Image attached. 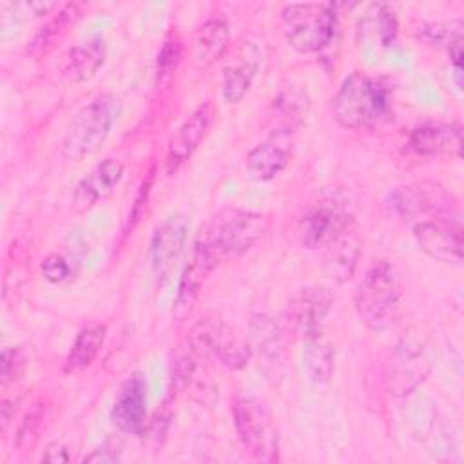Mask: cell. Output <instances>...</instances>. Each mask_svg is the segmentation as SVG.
I'll use <instances>...</instances> for the list:
<instances>
[{
	"instance_id": "6da1fadb",
	"label": "cell",
	"mask_w": 464,
	"mask_h": 464,
	"mask_svg": "<svg viewBox=\"0 0 464 464\" xmlns=\"http://www.w3.org/2000/svg\"><path fill=\"white\" fill-rule=\"evenodd\" d=\"M268 230L266 216L245 208H223L199 230L192 259L212 272L223 261L246 254Z\"/></svg>"
},
{
	"instance_id": "7a4b0ae2",
	"label": "cell",
	"mask_w": 464,
	"mask_h": 464,
	"mask_svg": "<svg viewBox=\"0 0 464 464\" xmlns=\"http://www.w3.org/2000/svg\"><path fill=\"white\" fill-rule=\"evenodd\" d=\"M401 279L388 259H375L353 292L359 319L375 332L386 330L401 308Z\"/></svg>"
},
{
	"instance_id": "3957f363",
	"label": "cell",
	"mask_w": 464,
	"mask_h": 464,
	"mask_svg": "<svg viewBox=\"0 0 464 464\" xmlns=\"http://www.w3.org/2000/svg\"><path fill=\"white\" fill-rule=\"evenodd\" d=\"M388 107L386 87L361 71L346 76L332 98L334 120L348 130L372 127L388 112Z\"/></svg>"
},
{
	"instance_id": "277c9868",
	"label": "cell",
	"mask_w": 464,
	"mask_h": 464,
	"mask_svg": "<svg viewBox=\"0 0 464 464\" xmlns=\"http://www.w3.org/2000/svg\"><path fill=\"white\" fill-rule=\"evenodd\" d=\"M281 25L286 42L297 53H321L337 31V11L334 4L323 2L286 4L281 11Z\"/></svg>"
},
{
	"instance_id": "5b68a950",
	"label": "cell",
	"mask_w": 464,
	"mask_h": 464,
	"mask_svg": "<svg viewBox=\"0 0 464 464\" xmlns=\"http://www.w3.org/2000/svg\"><path fill=\"white\" fill-rule=\"evenodd\" d=\"M118 118V100L112 94H98L85 103L71 120L60 143L67 160H82L96 152L111 134Z\"/></svg>"
},
{
	"instance_id": "8992f818",
	"label": "cell",
	"mask_w": 464,
	"mask_h": 464,
	"mask_svg": "<svg viewBox=\"0 0 464 464\" xmlns=\"http://www.w3.org/2000/svg\"><path fill=\"white\" fill-rule=\"evenodd\" d=\"M232 419L243 448L259 462L279 460V435L268 406L256 395L241 392L232 399Z\"/></svg>"
},
{
	"instance_id": "52a82bcc",
	"label": "cell",
	"mask_w": 464,
	"mask_h": 464,
	"mask_svg": "<svg viewBox=\"0 0 464 464\" xmlns=\"http://www.w3.org/2000/svg\"><path fill=\"white\" fill-rule=\"evenodd\" d=\"M355 221L348 199L337 192L324 194L310 203L297 221L295 236L301 246L319 250L337 232Z\"/></svg>"
},
{
	"instance_id": "ba28073f",
	"label": "cell",
	"mask_w": 464,
	"mask_h": 464,
	"mask_svg": "<svg viewBox=\"0 0 464 464\" xmlns=\"http://www.w3.org/2000/svg\"><path fill=\"white\" fill-rule=\"evenodd\" d=\"M386 208L392 216L413 219L420 216H453L459 214V201L437 181H413L392 190L386 198Z\"/></svg>"
},
{
	"instance_id": "9c48e42d",
	"label": "cell",
	"mask_w": 464,
	"mask_h": 464,
	"mask_svg": "<svg viewBox=\"0 0 464 464\" xmlns=\"http://www.w3.org/2000/svg\"><path fill=\"white\" fill-rule=\"evenodd\" d=\"M431 372V359L422 343L415 339L399 341L382 372V382L390 395L404 397L415 392Z\"/></svg>"
},
{
	"instance_id": "30bf717a",
	"label": "cell",
	"mask_w": 464,
	"mask_h": 464,
	"mask_svg": "<svg viewBox=\"0 0 464 464\" xmlns=\"http://www.w3.org/2000/svg\"><path fill=\"white\" fill-rule=\"evenodd\" d=\"M188 236V221L183 214H172L152 232L149 261L158 281H167L183 256Z\"/></svg>"
},
{
	"instance_id": "8fae6325",
	"label": "cell",
	"mask_w": 464,
	"mask_h": 464,
	"mask_svg": "<svg viewBox=\"0 0 464 464\" xmlns=\"http://www.w3.org/2000/svg\"><path fill=\"white\" fill-rule=\"evenodd\" d=\"M334 295L324 286L299 288L288 301L286 321L303 339L321 335L323 324L332 312Z\"/></svg>"
},
{
	"instance_id": "7c38bea8",
	"label": "cell",
	"mask_w": 464,
	"mask_h": 464,
	"mask_svg": "<svg viewBox=\"0 0 464 464\" xmlns=\"http://www.w3.org/2000/svg\"><path fill=\"white\" fill-rule=\"evenodd\" d=\"M413 236L420 250L426 252L430 257L453 265H459L462 261L464 239L459 221H453L446 216L422 219L415 223Z\"/></svg>"
},
{
	"instance_id": "4fadbf2b",
	"label": "cell",
	"mask_w": 464,
	"mask_h": 464,
	"mask_svg": "<svg viewBox=\"0 0 464 464\" xmlns=\"http://www.w3.org/2000/svg\"><path fill=\"white\" fill-rule=\"evenodd\" d=\"M216 118V107L212 102H203L170 136L165 154V172L176 174L196 152L199 143L208 134V129Z\"/></svg>"
},
{
	"instance_id": "5bb4252c",
	"label": "cell",
	"mask_w": 464,
	"mask_h": 464,
	"mask_svg": "<svg viewBox=\"0 0 464 464\" xmlns=\"http://www.w3.org/2000/svg\"><path fill=\"white\" fill-rule=\"evenodd\" d=\"M361 252L362 237L359 234L357 221H353L319 248L321 268L330 279L344 283L353 276L359 265Z\"/></svg>"
},
{
	"instance_id": "9a60e30c",
	"label": "cell",
	"mask_w": 464,
	"mask_h": 464,
	"mask_svg": "<svg viewBox=\"0 0 464 464\" xmlns=\"http://www.w3.org/2000/svg\"><path fill=\"white\" fill-rule=\"evenodd\" d=\"M292 134L294 132L272 129L268 138L246 154L245 165L252 179L270 181L286 169L292 160Z\"/></svg>"
},
{
	"instance_id": "2e32d148",
	"label": "cell",
	"mask_w": 464,
	"mask_h": 464,
	"mask_svg": "<svg viewBox=\"0 0 464 464\" xmlns=\"http://www.w3.org/2000/svg\"><path fill=\"white\" fill-rule=\"evenodd\" d=\"M111 419L123 433L141 435L147 426V384L141 375L127 379L112 404Z\"/></svg>"
},
{
	"instance_id": "e0dca14e",
	"label": "cell",
	"mask_w": 464,
	"mask_h": 464,
	"mask_svg": "<svg viewBox=\"0 0 464 464\" xmlns=\"http://www.w3.org/2000/svg\"><path fill=\"white\" fill-rule=\"evenodd\" d=\"M123 163L116 158H105L76 185L72 205L78 212H85L105 199L121 181Z\"/></svg>"
},
{
	"instance_id": "ac0fdd59",
	"label": "cell",
	"mask_w": 464,
	"mask_h": 464,
	"mask_svg": "<svg viewBox=\"0 0 464 464\" xmlns=\"http://www.w3.org/2000/svg\"><path fill=\"white\" fill-rule=\"evenodd\" d=\"M408 147L422 158L442 154H460L462 127L460 123H424L410 132Z\"/></svg>"
},
{
	"instance_id": "d6986e66",
	"label": "cell",
	"mask_w": 464,
	"mask_h": 464,
	"mask_svg": "<svg viewBox=\"0 0 464 464\" xmlns=\"http://www.w3.org/2000/svg\"><path fill=\"white\" fill-rule=\"evenodd\" d=\"M261 63L259 49L252 44H245L230 63L223 69V82H221V96L228 103L241 102L252 87V82L257 74Z\"/></svg>"
},
{
	"instance_id": "ffe728a7",
	"label": "cell",
	"mask_w": 464,
	"mask_h": 464,
	"mask_svg": "<svg viewBox=\"0 0 464 464\" xmlns=\"http://www.w3.org/2000/svg\"><path fill=\"white\" fill-rule=\"evenodd\" d=\"M230 31L223 16H210L203 22L194 36L192 56L198 67H208L221 58L228 47Z\"/></svg>"
},
{
	"instance_id": "44dd1931",
	"label": "cell",
	"mask_w": 464,
	"mask_h": 464,
	"mask_svg": "<svg viewBox=\"0 0 464 464\" xmlns=\"http://www.w3.org/2000/svg\"><path fill=\"white\" fill-rule=\"evenodd\" d=\"M105 62V44L102 38H91L74 45L65 60V72L74 82L91 80Z\"/></svg>"
},
{
	"instance_id": "7402d4cb",
	"label": "cell",
	"mask_w": 464,
	"mask_h": 464,
	"mask_svg": "<svg viewBox=\"0 0 464 464\" xmlns=\"http://www.w3.org/2000/svg\"><path fill=\"white\" fill-rule=\"evenodd\" d=\"M208 274L210 272L201 263H198L196 259L190 257V263H187V266L183 268V274L179 277L178 292H176L174 306H172V315L178 323L185 321L192 314L194 304L199 295V288Z\"/></svg>"
},
{
	"instance_id": "603a6c76",
	"label": "cell",
	"mask_w": 464,
	"mask_h": 464,
	"mask_svg": "<svg viewBox=\"0 0 464 464\" xmlns=\"http://www.w3.org/2000/svg\"><path fill=\"white\" fill-rule=\"evenodd\" d=\"M105 335H107L105 324H92V326L83 328L76 335V339L65 357L63 370L65 372H80V370L91 366L105 343Z\"/></svg>"
},
{
	"instance_id": "cb8c5ba5",
	"label": "cell",
	"mask_w": 464,
	"mask_h": 464,
	"mask_svg": "<svg viewBox=\"0 0 464 464\" xmlns=\"http://www.w3.org/2000/svg\"><path fill=\"white\" fill-rule=\"evenodd\" d=\"M303 350V368L308 379L315 384H326L335 370V352L328 341L321 335L304 339Z\"/></svg>"
},
{
	"instance_id": "d4e9b609",
	"label": "cell",
	"mask_w": 464,
	"mask_h": 464,
	"mask_svg": "<svg viewBox=\"0 0 464 464\" xmlns=\"http://www.w3.org/2000/svg\"><path fill=\"white\" fill-rule=\"evenodd\" d=\"M308 94L301 87H286L274 98V112L277 123L274 129L294 132L308 112Z\"/></svg>"
},
{
	"instance_id": "484cf974",
	"label": "cell",
	"mask_w": 464,
	"mask_h": 464,
	"mask_svg": "<svg viewBox=\"0 0 464 464\" xmlns=\"http://www.w3.org/2000/svg\"><path fill=\"white\" fill-rule=\"evenodd\" d=\"M82 11L78 4H65L63 7L58 9L56 16L53 20H49V24H45L44 27H40V31L34 34V38L31 40L29 51L31 53H42L45 51L56 38H60L71 25H74V22L80 18Z\"/></svg>"
},
{
	"instance_id": "4316f807",
	"label": "cell",
	"mask_w": 464,
	"mask_h": 464,
	"mask_svg": "<svg viewBox=\"0 0 464 464\" xmlns=\"http://www.w3.org/2000/svg\"><path fill=\"white\" fill-rule=\"evenodd\" d=\"M252 348L265 355H276L283 346V332L279 324L268 315H257L250 323Z\"/></svg>"
},
{
	"instance_id": "83f0119b",
	"label": "cell",
	"mask_w": 464,
	"mask_h": 464,
	"mask_svg": "<svg viewBox=\"0 0 464 464\" xmlns=\"http://www.w3.org/2000/svg\"><path fill=\"white\" fill-rule=\"evenodd\" d=\"M366 16V25L373 29L381 45H390L397 34V16L384 4H372Z\"/></svg>"
},
{
	"instance_id": "f1b7e54d",
	"label": "cell",
	"mask_w": 464,
	"mask_h": 464,
	"mask_svg": "<svg viewBox=\"0 0 464 464\" xmlns=\"http://www.w3.org/2000/svg\"><path fill=\"white\" fill-rule=\"evenodd\" d=\"M44 419H45V404L44 402H36L27 410V413L24 415V419L18 426V431H16V448L18 450H31L36 444Z\"/></svg>"
},
{
	"instance_id": "f546056e",
	"label": "cell",
	"mask_w": 464,
	"mask_h": 464,
	"mask_svg": "<svg viewBox=\"0 0 464 464\" xmlns=\"http://www.w3.org/2000/svg\"><path fill=\"white\" fill-rule=\"evenodd\" d=\"M25 362H27V357L22 346H5L2 350V364H0L2 388H7L11 382H14L22 375Z\"/></svg>"
},
{
	"instance_id": "4dcf8cb0",
	"label": "cell",
	"mask_w": 464,
	"mask_h": 464,
	"mask_svg": "<svg viewBox=\"0 0 464 464\" xmlns=\"http://www.w3.org/2000/svg\"><path fill=\"white\" fill-rule=\"evenodd\" d=\"M179 58H181V42L178 38L165 40V44L158 53V76L160 78L170 76L176 71Z\"/></svg>"
},
{
	"instance_id": "1f68e13d",
	"label": "cell",
	"mask_w": 464,
	"mask_h": 464,
	"mask_svg": "<svg viewBox=\"0 0 464 464\" xmlns=\"http://www.w3.org/2000/svg\"><path fill=\"white\" fill-rule=\"evenodd\" d=\"M152 179H154V174H152V170H150V172L147 174V178L141 181V185H140V188H138V194H136V198H134V203H132V207H130V212H129V216H127V219H125V227H123V232H125V234H129V232L138 225V221H140V218H141V214H143V210H145L149 194H150Z\"/></svg>"
},
{
	"instance_id": "d6a6232c",
	"label": "cell",
	"mask_w": 464,
	"mask_h": 464,
	"mask_svg": "<svg viewBox=\"0 0 464 464\" xmlns=\"http://www.w3.org/2000/svg\"><path fill=\"white\" fill-rule=\"evenodd\" d=\"M42 274L49 283H63L71 277V265L63 256L53 252L44 257Z\"/></svg>"
},
{
	"instance_id": "836d02e7",
	"label": "cell",
	"mask_w": 464,
	"mask_h": 464,
	"mask_svg": "<svg viewBox=\"0 0 464 464\" xmlns=\"http://www.w3.org/2000/svg\"><path fill=\"white\" fill-rule=\"evenodd\" d=\"M118 460H120V448L112 442H105L102 448L94 450L91 455L83 459V462H102V464L118 462Z\"/></svg>"
},
{
	"instance_id": "e575fe53",
	"label": "cell",
	"mask_w": 464,
	"mask_h": 464,
	"mask_svg": "<svg viewBox=\"0 0 464 464\" xmlns=\"http://www.w3.org/2000/svg\"><path fill=\"white\" fill-rule=\"evenodd\" d=\"M42 460H45V462H69L71 455H69V451L63 444L53 442L45 448V451L42 455Z\"/></svg>"
},
{
	"instance_id": "d590c367",
	"label": "cell",
	"mask_w": 464,
	"mask_h": 464,
	"mask_svg": "<svg viewBox=\"0 0 464 464\" xmlns=\"http://www.w3.org/2000/svg\"><path fill=\"white\" fill-rule=\"evenodd\" d=\"M14 406H16V402H14L13 399H4V401H2L0 411H2V428H4V430L7 428L9 420H11L13 415H14Z\"/></svg>"
}]
</instances>
